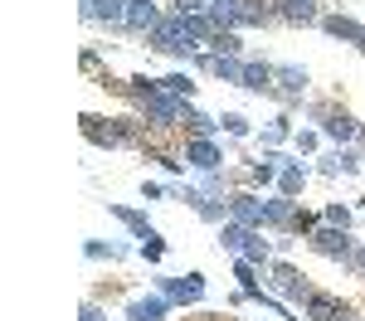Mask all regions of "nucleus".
Here are the masks:
<instances>
[{
	"instance_id": "nucleus-29",
	"label": "nucleus",
	"mask_w": 365,
	"mask_h": 321,
	"mask_svg": "<svg viewBox=\"0 0 365 321\" xmlns=\"http://www.w3.org/2000/svg\"><path fill=\"white\" fill-rule=\"evenodd\" d=\"M205 10V0H175V15H200Z\"/></svg>"
},
{
	"instance_id": "nucleus-11",
	"label": "nucleus",
	"mask_w": 365,
	"mask_h": 321,
	"mask_svg": "<svg viewBox=\"0 0 365 321\" xmlns=\"http://www.w3.org/2000/svg\"><path fill=\"white\" fill-rule=\"evenodd\" d=\"M239 88H249V93H273V63L244 58V78H239Z\"/></svg>"
},
{
	"instance_id": "nucleus-30",
	"label": "nucleus",
	"mask_w": 365,
	"mask_h": 321,
	"mask_svg": "<svg viewBox=\"0 0 365 321\" xmlns=\"http://www.w3.org/2000/svg\"><path fill=\"white\" fill-rule=\"evenodd\" d=\"M78 321H108V317H103V307H93V302H88V307H83V317H78Z\"/></svg>"
},
{
	"instance_id": "nucleus-16",
	"label": "nucleus",
	"mask_w": 365,
	"mask_h": 321,
	"mask_svg": "<svg viewBox=\"0 0 365 321\" xmlns=\"http://www.w3.org/2000/svg\"><path fill=\"white\" fill-rule=\"evenodd\" d=\"M170 307V297H137L132 307H127V321H161Z\"/></svg>"
},
{
	"instance_id": "nucleus-23",
	"label": "nucleus",
	"mask_w": 365,
	"mask_h": 321,
	"mask_svg": "<svg viewBox=\"0 0 365 321\" xmlns=\"http://www.w3.org/2000/svg\"><path fill=\"white\" fill-rule=\"evenodd\" d=\"M83 253H88V258H122L127 248H122V243H98V238H88Z\"/></svg>"
},
{
	"instance_id": "nucleus-9",
	"label": "nucleus",
	"mask_w": 365,
	"mask_h": 321,
	"mask_svg": "<svg viewBox=\"0 0 365 321\" xmlns=\"http://www.w3.org/2000/svg\"><path fill=\"white\" fill-rule=\"evenodd\" d=\"M263 224H273V229H292V224H297V204L287 200V195L263 200Z\"/></svg>"
},
{
	"instance_id": "nucleus-18",
	"label": "nucleus",
	"mask_w": 365,
	"mask_h": 321,
	"mask_svg": "<svg viewBox=\"0 0 365 321\" xmlns=\"http://www.w3.org/2000/svg\"><path fill=\"white\" fill-rule=\"evenodd\" d=\"M180 117H185V122H190V132H195V137H215V132H220V117L200 112V107H190V102H185V107H180Z\"/></svg>"
},
{
	"instance_id": "nucleus-20",
	"label": "nucleus",
	"mask_w": 365,
	"mask_h": 321,
	"mask_svg": "<svg viewBox=\"0 0 365 321\" xmlns=\"http://www.w3.org/2000/svg\"><path fill=\"white\" fill-rule=\"evenodd\" d=\"M302 180H307V171H302V166H282V171H278V195H287V200H292V195L302 190Z\"/></svg>"
},
{
	"instance_id": "nucleus-2",
	"label": "nucleus",
	"mask_w": 365,
	"mask_h": 321,
	"mask_svg": "<svg viewBox=\"0 0 365 321\" xmlns=\"http://www.w3.org/2000/svg\"><path fill=\"white\" fill-rule=\"evenodd\" d=\"M151 44L170 58H185L200 49V39H195V29L185 25V15H161V25L151 29Z\"/></svg>"
},
{
	"instance_id": "nucleus-5",
	"label": "nucleus",
	"mask_w": 365,
	"mask_h": 321,
	"mask_svg": "<svg viewBox=\"0 0 365 321\" xmlns=\"http://www.w3.org/2000/svg\"><path fill=\"white\" fill-rule=\"evenodd\" d=\"M307 68H292V63H282V68H273V93L278 98H287V102H297L302 93H307Z\"/></svg>"
},
{
	"instance_id": "nucleus-3",
	"label": "nucleus",
	"mask_w": 365,
	"mask_h": 321,
	"mask_svg": "<svg viewBox=\"0 0 365 321\" xmlns=\"http://www.w3.org/2000/svg\"><path fill=\"white\" fill-rule=\"evenodd\" d=\"M312 248H317V253H327V258H346V263H356V243H351V229H336V224H322V229H312Z\"/></svg>"
},
{
	"instance_id": "nucleus-17",
	"label": "nucleus",
	"mask_w": 365,
	"mask_h": 321,
	"mask_svg": "<svg viewBox=\"0 0 365 321\" xmlns=\"http://www.w3.org/2000/svg\"><path fill=\"white\" fill-rule=\"evenodd\" d=\"M278 15H282V20H292V25H312V20H322L317 0H278Z\"/></svg>"
},
{
	"instance_id": "nucleus-27",
	"label": "nucleus",
	"mask_w": 365,
	"mask_h": 321,
	"mask_svg": "<svg viewBox=\"0 0 365 321\" xmlns=\"http://www.w3.org/2000/svg\"><path fill=\"white\" fill-rule=\"evenodd\" d=\"M287 132H292V127H287V117H278V122H273V127H268V132H263V146H268V151H273V146H278L282 137H287Z\"/></svg>"
},
{
	"instance_id": "nucleus-4",
	"label": "nucleus",
	"mask_w": 365,
	"mask_h": 321,
	"mask_svg": "<svg viewBox=\"0 0 365 321\" xmlns=\"http://www.w3.org/2000/svg\"><path fill=\"white\" fill-rule=\"evenodd\" d=\"M185 161L195 171H220L225 166V151L215 146V137H195V142H185Z\"/></svg>"
},
{
	"instance_id": "nucleus-32",
	"label": "nucleus",
	"mask_w": 365,
	"mask_h": 321,
	"mask_svg": "<svg viewBox=\"0 0 365 321\" xmlns=\"http://www.w3.org/2000/svg\"><path fill=\"white\" fill-rule=\"evenodd\" d=\"M341 321H356V317H341Z\"/></svg>"
},
{
	"instance_id": "nucleus-13",
	"label": "nucleus",
	"mask_w": 365,
	"mask_h": 321,
	"mask_svg": "<svg viewBox=\"0 0 365 321\" xmlns=\"http://www.w3.org/2000/svg\"><path fill=\"white\" fill-rule=\"evenodd\" d=\"M108 214H113V219H122V224L137 233L141 243H151V238H156V229L146 224V214H141V209H132V204H108Z\"/></svg>"
},
{
	"instance_id": "nucleus-19",
	"label": "nucleus",
	"mask_w": 365,
	"mask_h": 321,
	"mask_svg": "<svg viewBox=\"0 0 365 321\" xmlns=\"http://www.w3.org/2000/svg\"><path fill=\"white\" fill-rule=\"evenodd\" d=\"M307 312H312V321H336L341 317L336 297H327V292H312V297H307Z\"/></svg>"
},
{
	"instance_id": "nucleus-25",
	"label": "nucleus",
	"mask_w": 365,
	"mask_h": 321,
	"mask_svg": "<svg viewBox=\"0 0 365 321\" xmlns=\"http://www.w3.org/2000/svg\"><path fill=\"white\" fill-rule=\"evenodd\" d=\"M322 224H336V229H351V209H346V204H327V209H322Z\"/></svg>"
},
{
	"instance_id": "nucleus-22",
	"label": "nucleus",
	"mask_w": 365,
	"mask_h": 321,
	"mask_svg": "<svg viewBox=\"0 0 365 321\" xmlns=\"http://www.w3.org/2000/svg\"><path fill=\"white\" fill-rule=\"evenodd\" d=\"M161 88H166L170 98H180V102H190V98H195V78H185V73H170V78H161Z\"/></svg>"
},
{
	"instance_id": "nucleus-24",
	"label": "nucleus",
	"mask_w": 365,
	"mask_h": 321,
	"mask_svg": "<svg viewBox=\"0 0 365 321\" xmlns=\"http://www.w3.org/2000/svg\"><path fill=\"white\" fill-rule=\"evenodd\" d=\"M210 44H215V54H239V49H244V44H239V34H234V29H220V34H215V39H210Z\"/></svg>"
},
{
	"instance_id": "nucleus-10",
	"label": "nucleus",
	"mask_w": 365,
	"mask_h": 321,
	"mask_svg": "<svg viewBox=\"0 0 365 321\" xmlns=\"http://www.w3.org/2000/svg\"><path fill=\"white\" fill-rule=\"evenodd\" d=\"M322 29H327L331 39H346V44H356V49H361V39H365V25H356L351 15H322Z\"/></svg>"
},
{
	"instance_id": "nucleus-15",
	"label": "nucleus",
	"mask_w": 365,
	"mask_h": 321,
	"mask_svg": "<svg viewBox=\"0 0 365 321\" xmlns=\"http://www.w3.org/2000/svg\"><path fill=\"white\" fill-rule=\"evenodd\" d=\"M273 283H278V292H282V297H292V302H297V297L307 302V297H312L307 283H302V278H297V273H292L287 263H273Z\"/></svg>"
},
{
	"instance_id": "nucleus-8",
	"label": "nucleus",
	"mask_w": 365,
	"mask_h": 321,
	"mask_svg": "<svg viewBox=\"0 0 365 321\" xmlns=\"http://www.w3.org/2000/svg\"><path fill=\"white\" fill-rule=\"evenodd\" d=\"M322 132H327V137H331V142H351V137H361V127H356V117L351 112H327V107H322Z\"/></svg>"
},
{
	"instance_id": "nucleus-28",
	"label": "nucleus",
	"mask_w": 365,
	"mask_h": 321,
	"mask_svg": "<svg viewBox=\"0 0 365 321\" xmlns=\"http://www.w3.org/2000/svg\"><path fill=\"white\" fill-rule=\"evenodd\" d=\"M161 253H166V243H161V238H151V243H141V258H146V263H161Z\"/></svg>"
},
{
	"instance_id": "nucleus-7",
	"label": "nucleus",
	"mask_w": 365,
	"mask_h": 321,
	"mask_svg": "<svg viewBox=\"0 0 365 321\" xmlns=\"http://www.w3.org/2000/svg\"><path fill=\"white\" fill-rule=\"evenodd\" d=\"M156 25H161V15H156V5H151V0H127V20H122V29L151 34Z\"/></svg>"
},
{
	"instance_id": "nucleus-21",
	"label": "nucleus",
	"mask_w": 365,
	"mask_h": 321,
	"mask_svg": "<svg viewBox=\"0 0 365 321\" xmlns=\"http://www.w3.org/2000/svg\"><path fill=\"white\" fill-rule=\"evenodd\" d=\"M268 253H273V248H268V238H258V229H249V238H244V253H239V258H249L253 268H258V263H268Z\"/></svg>"
},
{
	"instance_id": "nucleus-14",
	"label": "nucleus",
	"mask_w": 365,
	"mask_h": 321,
	"mask_svg": "<svg viewBox=\"0 0 365 321\" xmlns=\"http://www.w3.org/2000/svg\"><path fill=\"white\" fill-rule=\"evenodd\" d=\"M83 15L88 20H103V25H122L127 20V0H88Z\"/></svg>"
},
{
	"instance_id": "nucleus-26",
	"label": "nucleus",
	"mask_w": 365,
	"mask_h": 321,
	"mask_svg": "<svg viewBox=\"0 0 365 321\" xmlns=\"http://www.w3.org/2000/svg\"><path fill=\"white\" fill-rule=\"evenodd\" d=\"M220 127H225L229 137H249V117H239V112H225V117H220Z\"/></svg>"
},
{
	"instance_id": "nucleus-6",
	"label": "nucleus",
	"mask_w": 365,
	"mask_h": 321,
	"mask_svg": "<svg viewBox=\"0 0 365 321\" xmlns=\"http://www.w3.org/2000/svg\"><path fill=\"white\" fill-rule=\"evenodd\" d=\"M161 297H170V302H200V297H205V278H200V273L161 278Z\"/></svg>"
},
{
	"instance_id": "nucleus-1",
	"label": "nucleus",
	"mask_w": 365,
	"mask_h": 321,
	"mask_svg": "<svg viewBox=\"0 0 365 321\" xmlns=\"http://www.w3.org/2000/svg\"><path fill=\"white\" fill-rule=\"evenodd\" d=\"M132 93H137V102H141V112H146L151 127H175V122H180V107H185V102L170 98L156 78H132Z\"/></svg>"
},
{
	"instance_id": "nucleus-12",
	"label": "nucleus",
	"mask_w": 365,
	"mask_h": 321,
	"mask_svg": "<svg viewBox=\"0 0 365 321\" xmlns=\"http://www.w3.org/2000/svg\"><path fill=\"white\" fill-rule=\"evenodd\" d=\"M229 219L258 229V224H263V200H253V195H229Z\"/></svg>"
},
{
	"instance_id": "nucleus-31",
	"label": "nucleus",
	"mask_w": 365,
	"mask_h": 321,
	"mask_svg": "<svg viewBox=\"0 0 365 321\" xmlns=\"http://www.w3.org/2000/svg\"><path fill=\"white\" fill-rule=\"evenodd\" d=\"M361 54H365V39H361Z\"/></svg>"
}]
</instances>
